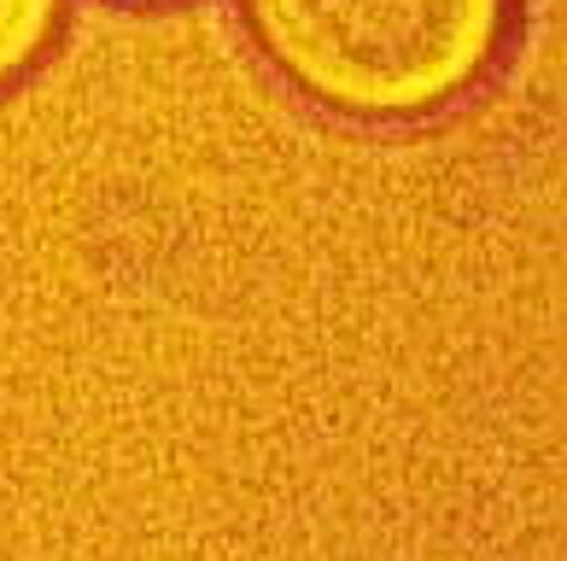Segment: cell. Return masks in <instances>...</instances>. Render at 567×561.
<instances>
[{
    "label": "cell",
    "mask_w": 567,
    "mask_h": 561,
    "mask_svg": "<svg viewBox=\"0 0 567 561\" xmlns=\"http://www.w3.org/2000/svg\"><path fill=\"white\" fill-rule=\"evenodd\" d=\"M240 12L292 89L357 123L462 106L515 24V0H240Z\"/></svg>",
    "instance_id": "6da1fadb"
},
{
    "label": "cell",
    "mask_w": 567,
    "mask_h": 561,
    "mask_svg": "<svg viewBox=\"0 0 567 561\" xmlns=\"http://www.w3.org/2000/svg\"><path fill=\"white\" fill-rule=\"evenodd\" d=\"M65 30V0H0V89L30 76Z\"/></svg>",
    "instance_id": "7a4b0ae2"
}]
</instances>
